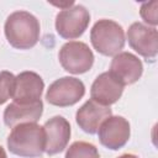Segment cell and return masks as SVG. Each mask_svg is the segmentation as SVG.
I'll return each instance as SVG.
<instances>
[{
	"instance_id": "cell-1",
	"label": "cell",
	"mask_w": 158,
	"mask_h": 158,
	"mask_svg": "<svg viewBox=\"0 0 158 158\" xmlns=\"http://www.w3.org/2000/svg\"><path fill=\"white\" fill-rule=\"evenodd\" d=\"M7 148L12 154L19 157H41L46 148V133L43 126H40L36 122L15 126L7 137Z\"/></svg>"
},
{
	"instance_id": "cell-2",
	"label": "cell",
	"mask_w": 158,
	"mask_h": 158,
	"mask_svg": "<svg viewBox=\"0 0 158 158\" xmlns=\"http://www.w3.org/2000/svg\"><path fill=\"white\" fill-rule=\"evenodd\" d=\"M4 28L7 42L17 49H30L40 40V21L27 11L20 10L10 14Z\"/></svg>"
},
{
	"instance_id": "cell-3",
	"label": "cell",
	"mask_w": 158,
	"mask_h": 158,
	"mask_svg": "<svg viewBox=\"0 0 158 158\" xmlns=\"http://www.w3.org/2000/svg\"><path fill=\"white\" fill-rule=\"evenodd\" d=\"M90 42L100 54L107 57L116 56L125 46L123 28L112 20H99L90 31Z\"/></svg>"
},
{
	"instance_id": "cell-4",
	"label": "cell",
	"mask_w": 158,
	"mask_h": 158,
	"mask_svg": "<svg viewBox=\"0 0 158 158\" xmlns=\"http://www.w3.org/2000/svg\"><path fill=\"white\" fill-rule=\"evenodd\" d=\"M60 65L72 74H83L90 70L94 64V54L89 46L80 41L64 43L58 54Z\"/></svg>"
},
{
	"instance_id": "cell-5",
	"label": "cell",
	"mask_w": 158,
	"mask_h": 158,
	"mask_svg": "<svg viewBox=\"0 0 158 158\" xmlns=\"http://www.w3.org/2000/svg\"><path fill=\"white\" fill-rule=\"evenodd\" d=\"M89 22V11L83 5H73L58 12L56 16V31L62 38L74 40L85 32Z\"/></svg>"
},
{
	"instance_id": "cell-6",
	"label": "cell",
	"mask_w": 158,
	"mask_h": 158,
	"mask_svg": "<svg viewBox=\"0 0 158 158\" xmlns=\"http://www.w3.org/2000/svg\"><path fill=\"white\" fill-rule=\"evenodd\" d=\"M85 94L84 83L74 77H63L54 80L46 93V99L51 105L65 107L77 104Z\"/></svg>"
},
{
	"instance_id": "cell-7",
	"label": "cell",
	"mask_w": 158,
	"mask_h": 158,
	"mask_svg": "<svg viewBox=\"0 0 158 158\" xmlns=\"http://www.w3.org/2000/svg\"><path fill=\"white\" fill-rule=\"evenodd\" d=\"M128 44L139 56L153 62L158 53V32L142 22H133L127 30Z\"/></svg>"
},
{
	"instance_id": "cell-8",
	"label": "cell",
	"mask_w": 158,
	"mask_h": 158,
	"mask_svg": "<svg viewBox=\"0 0 158 158\" xmlns=\"http://www.w3.org/2000/svg\"><path fill=\"white\" fill-rule=\"evenodd\" d=\"M100 143L111 151L122 148L130 139V122L122 116L107 117L98 130Z\"/></svg>"
},
{
	"instance_id": "cell-9",
	"label": "cell",
	"mask_w": 158,
	"mask_h": 158,
	"mask_svg": "<svg viewBox=\"0 0 158 158\" xmlns=\"http://www.w3.org/2000/svg\"><path fill=\"white\" fill-rule=\"evenodd\" d=\"M123 86L136 83L143 73L141 59L130 52H120L114 56L109 70Z\"/></svg>"
},
{
	"instance_id": "cell-10",
	"label": "cell",
	"mask_w": 158,
	"mask_h": 158,
	"mask_svg": "<svg viewBox=\"0 0 158 158\" xmlns=\"http://www.w3.org/2000/svg\"><path fill=\"white\" fill-rule=\"evenodd\" d=\"M43 128L46 133L44 152L53 156L64 151L70 139V123L68 120L63 116H54L43 125Z\"/></svg>"
},
{
	"instance_id": "cell-11",
	"label": "cell",
	"mask_w": 158,
	"mask_h": 158,
	"mask_svg": "<svg viewBox=\"0 0 158 158\" xmlns=\"http://www.w3.org/2000/svg\"><path fill=\"white\" fill-rule=\"evenodd\" d=\"M123 93V85L110 73H101L93 83L90 96L91 100L96 101L100 105L110 106L115 104Z\"/></svg>"
},
{
	"instance_id": "cell-12",
	"label": "cell",
	"mask_w": 158,
	"mask_h": 158,
	"mask_svg": "<svg viewBox=\"0 0 158 158\" xmlns=\"http://www.w3.org/2000/svg\"><path fill=\"white\" fill-rule=\"evenodd\" d=\"M43 112L42 100L35 102H17L12 101L4 110V123L14 128L20 123L37 122Z\"/></svg>"
},
{
	"instance_id": "cell-13",
	"label": "cell",
	"mask_w": 158,
	"mask_h": 158,
	"mask_svg": "<svg viewBox=\"0 0 158 158\" xmlns=\"http://www.w3.org/2000/svg\"><path fill=\"white\" fill-rule=\"evenodd\" d=\"M112 115L110 106H104L94 100H88L75 114L78 126L86 133L94 135L98 132L100 125Z\"/></svg>"
},
{
	"instance_id": "cell-14",
	"label": "cell",
	"mask_w": 158,
	"mask_h": 158,
	"mask_svg": "<svg viewBox=\"0 0 158 158\" xmlns=\"http://www.w3.org/2000/svg\"><path fill=\"white\" fill-rule=\"evenodd\" d=\"M44 89L43 79L35 72H22L16 75L14 101L17 102H35L41 100Z\"/></svg>"
},
{
	"instance_id": "cell-15",
	"label": "cell",
	"mask_w": 158,
	"mask_h": 158,
	"mask_svg": "<svg viewBox=\"0 0 158 158\" xmlns=\"http://www.w3.org/2000/svg\"><path fill=\"white\" fill-rule=\"evenodd\" d=\"M64 158H100V154L93 143L77 141L69 146Z\"/></svg>"
},
{
	"instance_id": "cell-16",
	"label": "cell",
	"mask_w": 158,
	"mask_h": 158,
	"mask_svg": "<svg viewBox=\"0 0 158 158\" xmlns=\"http://www.w3.org/2000/svg\"><path fill=\"white\" fill-rule=\"evenodd\" d=\"M16 77L10 72H0V105L14 96Z\"/></svg>"
},
{
	"instance_id": "cell-17",
	"label": "cell",
	"mask_w": 158,
	"mask_h": 158,
	"mask_svg": "<svg viewBox=\"0 0 158 158\" xmlns=\"http://www.w3.org/2000/svg\"><path fill=\"white\" fill-rule=\"evenodd\" d=\"M157 6H158V1L153 0L149 2H143L139 10L141 17L148 23L152 25L153 27L157 26L158 23V19H157Z\"/></svg>"
},
{
	"instance_id": "cell-18",
	"label": "cell",
	"mask_w": 158,
	"mask_h": 158,
	"mask_svg": "<svg viewBox=\"0 0 158 158\" xmlns=\"http://www.w3.org/2000/svg\"><path fill=\"white\" fill-rule=\"evenodd\" d=\"M117 158H138L136 154H131V153H125V154H122V156H120V157H117Z\"/></svg>"
},
{
	"instance_id": "cell-19",
	"label": "cell",
	"mask_w": 158,
	"mask_h": 158,
	"mask_svg": "<svg viewBox=\"0 0 158 158\" xmlns=\"http://www.w3.org/2000/svg\"><path fill=\"white\" fill-rule=\"evenodd\" d=\"M0 158H7V156H6V152H5V149L0 146Z\"/></svg>"
}]
</instances>
